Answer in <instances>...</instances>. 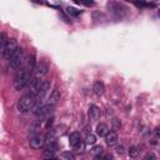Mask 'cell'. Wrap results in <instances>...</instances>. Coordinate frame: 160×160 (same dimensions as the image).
<instances>
[{
  "label": "cell",
  "instance_id": "1",
  "mask_svg": "<svg viewBox=\"0 0 160 160\" xmlns=\"http://www.w3.org/2000/svg\"><path fill=\"white\" fill-rule=\"evenodd\" d=\"M31 82V71L28 69H24L18 72V75L14 79V88L16 90H22L25 86H28Z\"/></svg>",
  "mask_w": 160,
  "mask_h": 160
},
{
  "label": "cell",
  "instance_id": "2",
  "mask_svg": "<svg viewBox=\"0 0 160 160\" xmlns=\"http://www.w3.org/2000/svg\"><path fill=\"white\" fill-rule=\"evenodd\" d=\"M35 101H36V98L34 95H31V94L24 95L18 101V110L20 112H28V111L32 110V108L35 105Z\"/></svg>",
  "mask_w": 160,
  "mask_h": 160
},
{
  "label": "cell",
  "instance_id": "3",
  "mask_svg": "<svg viewBox=\"0 0 160 160\" xmlns=\"http://www.w3.org/2000/svg\"><path fill=\"white\" fill-rule=\"evenodd\" d=\"M22 60H24V49L22 48H18L15 50V52L11 55V58L9 59L10 68L11 69H18L21 65Z\"/></svg>",
  "mask_w": 160,
  "mask_h": 160
},
{
  "label": "cell",
  "instance_id": "4",
  "mask_svg": "<svg viewBox=\"0 0 160 160\" xmlns=\"http://www.w3.org/2000/svg\"><path fill=\"white\" fill-rule=\"evenodd\" d=\"M108 9H109V11L111 12V14H114V15H116V16H124L128 11V9L124 6V5H121V4H119V2H115V1H111V2H108Z\"/></svg>",
  "mask_w": 160,
  "mask_h": 160
},
{
  "label": "cell",
  "instance_id": "5",
  "mask_svg": "<svg viewBox=\"0 0 160 160\" xmlns=\"http://www.w3.org/2000/svg\"><path fill=\"white\" fill-rule=\"evenodd\" d=\"M18 48H19V46H18L16 40H15V39H9L1 54H2V56H4V58L10 59V58H11V55L15 52V50H16Z\"/></svg>",
  "mask_w": 160,
  "mask_h": 160
},
{
  "label": "cell",
  "instance_id": "6",
  "mask_svg": "<svg viewBox=\"0 0 160 160\" xmlns=\"http://www.w3.org/2000/svg\"><path fill=\"white\" fill-rule=\"evenodd\" d=\"M69 144L70 146H72L75 150L80 151L84 149V145H82V141H81V135L79 132H71L70 136H69Z\"/></svg>",
  "mask_w": 160,
  "mask_h": 160
},
{
  "label": "cell",
  "instance_id": "7",
  "mask_svg": "<svg viewBox=\"0 0 160 160\" xmlns=\"http://www.w3.org/2000/svg\"><path fill=\"white\" fill-rule=\"evenodd\" d=\"M52 111H54V104H44V105H41L34 114L36 115V116H40V118H49L51 114H52Z\"/></svg>",
  "mask_w": 160,
  "mask_h": 160
},
{
  "label": "cell",
  "instance_id": "8",
  "mask_svg": "<svg viewBox=\"0 0 160 160\" xmlns=\"http://www.w3.org/2000/svg\"><path fill=\"white\" fill-rule=\"evenodd\" d=\"M48 70H49V68H48V65H46L45 62H39V64H36V66H35V69H34L35 78L41 79L42 76H45V75L48 74Z\"/></svg>",
  "mask_w": 160,
  "mask_h": 160
},
{
  "label": "cell",
  "instance_id": "9",
  "mask_svg": "<svg viewBox=\"0 0 160 160\" xmlns=\"http://www.w3.org/2000/svg\"><path fill=\"white\" fill-rule=\"evenodd\" d=\"M44 144H45V141H44V139L40 138V136H32V138L29 140V145H30V148L34 149V150H38V149L42 148Z\"/></svg>",
  "mask_w": 160,
  "mask_h": 160
},
{
  "label": "cell",
  "instance_id": "10",
  "mask_svg": "<svg viewBox=\"0 0 160 160\" xmlns=\"http://www.w3.org/2000/svg\"><path fill=\"white\" fill-rule=\"evenodd\" d=\"M49 90H50V82H49V81H42V82H41V86H40V90H39L38 95L35 96V98H36V100L42 101L44 96L46 95V92H48Z\"/></svg>",
  "mask_w": 160,
  "mask_h": 160
},
{
  "label": "cell",
  "instance_id": "11",
  "mask_svg": "<svg viewBox=\"0 0 160 160\" xmlns=\"http://www.w3.org/2000/svg\"><path fill=\"white\" fill-rule=\"evenodd\" d=\"M100 114H101V111H100V109H99L96 105H90V108H89V118H90L92 121L99 120Z\"/></svg>",
  "mask_w": 160,
  "mask_h": 160
},
{
  "label": "cell",
  "instance_id": "12",
  "mask_svg": "<svg viewBox=\"0 0 160 160\" xmlns=\"http://www.w3.org/2000/svg\"><path fill=\"white\" fill-rule=\"evenodd\" d=\"M116 141H118V135H116V132H115V131H109V132L106 134V136H105V142H106L109 146H112V145L116 144Z\"/></svg>",
  "mask_w": 160,
  "mask_h": 160
},
{
  "label": "cell",
  "instance_id": "13",
  "mask_svg": "<svg viewBox=\"0 0 160 160\" xmlns=\"http://www.w3.org/2000/svg\"><path fill=\"white\" fill-rule=\"evenodd\" d=\"M104 90H105V85H104L102 81H95L92 84V91H94V94L101 95V94H104Z\"/></svg>",
  "mask_w": 160,
  "mask_h": 160
},
{
  "label": "cell",
  "instance_id": "14",
  "mask_svg": "<svg viewBox=\"0 0 160 160\" xmlns=\"http://www.w3.org/2000/svg\"><path fill=\"white\" fill-rule=\"evenodd\" d=\"M108 132H109V128H108L106 124H102V122L98 124V126H96V134L100 138H105Z\"/></svg>",
  "mask_w": 160,
  "mask_h": 160
},
{
  "label": "cell",
  "instance_id": "15",
  "mask_svg": "<svg viewBox=\"0 0 160 160\" xmlns=\"http://www.w3.org/2000/svg\"><path fill=\"white\" fill-rule=\"evenodd\" d=\"M59 100H60V92H59L58 89H54V90L50 92V95H49V102H50V104H55V102H58Z\"/></svg>",
  "mask_w": 160,
  "mask_h": 160
},
{
  "label": "cell",
  "instance_id": "16",
  "mask_svg": "<svg viewBox=\"0 0 160 160\" xmlns=\"http://www.w3.org/2000/svg\"><path fill=\"white\" fill-rule=\"evenodd\" d=\"M35 66H36V61H35V56L34 55H30L29 58H28V70H30V71H34V69H35Z\"/></svg>",
  "mask_w": 160,
  "mask_h": 160
},
{
  "label": "cell",
  "instance_id": "17",
  "mask_svg": "<svg viewBox=\"0 0 160 160\" xmlns=\"http://www.w3.org/2000/svg\"><path fill=\"white\" fill-rule=\"evenodd\" d=\"M134 4H135V6H138V8H149V6H155V4H150V2H148L146 0H135L134 1Z\"/></svg>",
  "mask_w": 160,
  "mask_h": 160
},
{
  "label": "cell",
  "instance_id": "18",
  "mask_svg": "<svg viewBox=\"0 0 160 160\" xmlns=\"http://www.w3.org/2000/svg\"><path fill=\"white\" fill-rule=\"evenodd\" d=\"M45 149L46 150H51V151H56L58 150V142H56V140L45 142Z\"/></svg>",
  "mask_w": 160,
  "mask_h": 160
},
{
  "label": "cell",
  "instance_id": "19",
  "mask_svg": "<svg viewBox=\"0 0 160 160\" xmlns=\"http://www.w3.org/2000/svg\"><path fill=\"white\" fill-rule=\"evenodd\" d=\"M66 12H68L70 16H78L79 14H81V10H78V9L72 8V6H68V8H66Z\"/></svg>",
  "mask_w": 160,
  "mask_h": 160
},
{
  "label": "cell",
  "instance_id": "20",
  "mask_svg": "<svg viewBox=\"0 0 160 160\" xmlns=\"http://www.w3.org/2000/svg\"><path fill=\"white\" fill-rule=\"evenodd\" d=\"M76 4H81V5H85V6H94V0H72Z\"/></svg>",
  "mask_w": 160,
  "mask_h": 160
},
{
  "label": "cell",
  "instance_id": "21",
  "mask_svg": "<svg viewBox=\"0 0 160 160\" xmlns=\"http://www.w3.org/2000/svg\"><path fill=\"white\" fill-rule=\"evenodd\" d=\"M88 145H94L96 142V136L94 134H88L86 136V141H85Z\"/></svg>",
  "mask_w": 160,
  "mask_h": 160
},
{
  "label": "cell",
  "instance_id": "22",
  "mask_svg": "<svg viewBox=\"0 0 160 160\" xmlns=\"http://www.w3.org/2000/svg\"><path fill=\"white\" fill-rule=\"evenodd\" d=\"M129 155H130V158H138V155H139L138 148L136 146H130L129 148Z\"/></svg>",
  "mask_w": 160,
  "mask_h": 160
},
{
  "label": "cell",
  "instance_id": "23",
  "mask_svg": "<svg viewBox=\"0 0 160 160\" xmlns=\"http://www.w3.org/2000/svg\"><path fill=\"white\" fill-rule=\"evenodd\" d=\"M44 158L45 159H50V158H52V159H55V158H58V155L55 154V151H51V150H44Z\"/></svg>",
  "mask_w": 160,
  "mask_h": 160
},
{
  "label": "cell",
  "instance_id": "24",
  "mask_svg": "<svg viewBox=\"0 0 160 160\" xmlns=\"http://www.w3.org/2000/svg\"><path fill=\"white\" fill-rule=\"evenodd\" d=\"M102 146L101 145H96V146H94L92 149H91V152L92 154H95V155H99V154H101L102 152Z\"/></svg>",
  "mask_w": 160,
  "mask_h": 160
},
{
  "label": "cell",
  "instance_id": "25",
  "mask_svg": "<svg viewBox=\"0 0 160 160\" xmlns=\"http://www.w3.org/2000/svg\"><path fill=\"white\" fill-rule=\"evenodd\" d=\"M61 158H62V159H68V160H74V159H75V156H74L71 152H68V151L62 152V154H61Z\"/></svg>",
  "mask_w": 160,
  "mask_h": 160
},
{
  "label": "cell",
  "instance_id": "26",
  "mask_svg": "<svg viewBox=\"0 0 160 160\" xmlns=\"http://www.w3.org/2000/svg\"><path fill=\"white\" fill-rule=\"evenodd\" d=\"M120 126H121V122H120V120H118V119H114V120H112V129L116 131L118 129H120Z\"/></svg>",
  "mask_w": 160,
  "mask_h": 160
},
{
  "label": "cell",
  "instance_id": "27",
  "mask_svg": "<svg viewBox=\"0 0 160 160\" xmlns=\"http://www.w3.org/2000/svg\"><path fill=\"white\" fill-rule=\"evenodd\" d=\"M145 160H148V159H156V156L152 154V152H149V154H146L145 155V158H144Z\"/></svg>",
  "mask_w": 160,
  "mask_h": 160
},
{
  "label": "cell",
  "instance_id": "28",
  "mask_svg": "<svg viewBox=\"0 0 160 160\" xmlns=\"http://www.w3.org/2000/svg\"><path fill=\"white\" fill-rule=\"evenodd\" d=\"M52 120H54V118H52V116H51V118H50V116L48 118V122H46V128H50V126L52 125Z\"/></svg>",
  "mask_w": 160,
  "mask_h": 160
},
{
  "label": "cell",
  "instance_id": "29",
  "mask_svg": "<svg viewBox=\"0 0 160 160\" xmlns=\"http://www.w3.org/2000/svg\"><path fill=\"white\" fill-rule=\"evenodd\" d=\"M116 152H118L119 155H122V154H124V148H122V146H118V148H116Z\"/></svg>",
  "mask_w": 160,
  "mask_h": 160
},
{
  "label": "cell",
  "instance_id": "30",
  "mask_svg": "<svg viewBox=\"0 0 160 160\" xmlns=\"http://www.w3.org/2000/svg\"><path fill=\"white\" fill-rule=\"evenodd\" d=\"M155 135H156V138H160V128L159 126L155 129Z\"/></svg>",
  "mask_w": 160,
  "mask_h": 160
},
{
  "label": "cell",
  "instance_id": "31",
  "mask_svg": "<svg viewBox=\"0 0 160 160\" xmlns=\"http://www.w3.org/2000/svg\"><path fill=\"white\" fill-rule=\"evenodd\" d=\"M158 15H159V16H160V9H159V10H158Z\"/></svg>",
  "mask_w": 160,
  "mask_h": 160
}]
</instances>
